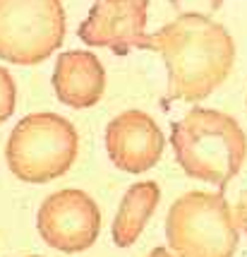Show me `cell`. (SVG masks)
<instances>
[{
    "label": "cell",
    "mask_w": 247,
    "mask_h": 257,
    "mask_svg": "<svg viewBox=\"0 0 247 257\" xmlns=\"http://www.w3.org/2000/svg\"><path fill=\"white\" fill-rule=\"evenodd\" d=\"M168 67V99L204 101L218 89L235 63V44L223 24L204 15H178L173 22L146 36Z\"/></svg>",
    "instance_id": "obj_1"
},
{
    "label": "cell",
    "mask_w": 247,
    "mask_h": 257,
    "mask_svg": "<svg viewBox=\"0 0 247 257\" xmlns=\"http://www.w3.org/2000/svg\"><path fill=\"white\" fill-rule=\"evenodd\" d=\"M170 145L180 168L223 190L247 159V137L233 115L194 106L173 123Z\"/></svg>",
    "instance_id": "obj_2"
},
{
    "label": "cell",
    "mask_w": 247,
    "mask_h": 257,
    "mask_svg": "<svg viewBox=\"0 0 247 257\" xmlns=\"http://www.w3.org/2000/svg\"><path fill=\"white\" fill-rule=\"evenodd\" d=\"M79 149L75 125L58 113H29L10 133L5 159L22 183H51L65 176Z\"/></svg>",
    "instance_id": "obj_3"
},
{
    "label": "cell",
    "mask_w": 247,
    "mask_h": 257,
    "mask_svg": "<svg viewBox=\"0 0 247 257\" xmlns=\"http://www.w3.org/2000/svg\"><path fill=\"white\" fill-rule=\"evenodd\" d=\"M166 240L175 257H233L237 226L223 192L192 190L173 202Z\"/></svg>",
    "instance_id": "obj_4"
},
{
    "label": "cell",
    "mask_w": 247,
    "mask_h": 257,
    "mask_svg": "<svg viewBox=\"0 0 247 257\" xmlns=\"http://www.w3.org/2000/svg\"><path fill=\"white\" fill-rule=\"evenodd\" d=\"M68 17L60 0H0V58L41 65L65 41Z\"/></svg>",
    "instance_id": "obj_5"
},
{
    "label": "cell",
    "mask_w": 247,
    "mask_h": 257,
    "mask_svg": "<svg viewBox=\"0 0 247 257\" xmlns=\"http://www.w3.org/2000/svg\"><path fill=\"white\" fill-rule=\"evenodd\" d=\"M36 228L51 247L65 255H77L96 243L101 231V212L84 190H58L39 207Z\"/></svg>",
    "instance_id": "obj_6"
},
{
    "label": "cell",
    "mask_w": 247,
    "mask_h": 257,
    "mask_svg": "<svg viewBox=\"0 0 247 257\" xmlns=\"http://www.w3.org/2000/svg\"><path fill=\"white\" fill-rule=\"evenodd\" d=\"M146 20L149 0H94L77 36L87 46L111 48L113 53L125 56L146 46Z\"/></svg>",
    "instance_id": "obj_7"
},
{
    "label": "cell",
    "mask_w": 247,
    "mask_h": 257,
    "mask_svg": "<svg viewBox=\"0 0 247 257\" xmlns=\"http://www.w3.org/2000/svg\"><path fill=\"white\" fill-rule=\"evenodd\" d=\"M106 154L125 173H144L163 157L166 137L158 123L144 111H123L106 125Z\"/></svg>",
    "instance_id": "obj_8"
},
{
    "label": "cell",
    "mask_w": 247,
    "mask_h": 257,
    "mask_svg": "<svg viewBox=\"0 0 247 257\" xmlns=\"http://www.w3.org/2000/svg\"><path fill=\"white\" fill-rule=\"evenodd\" d=\"M53 89L70 108H91L106 91V67L89 51H65L56 60Z\"/></svg>",
    "instance_id": "obj_9"
},
{
    "label": "cell",
    "mask_w": 247,
    "mask_h": 257,
    "mask_svg": "<svg viewBox=\"0 0 247 257\" xmlns=\"http://www.w3.org/2000/svg\"><path fill=\"white\" fill-rule=\"evenodd\" d=\"M158 200H161V190L154 180H142V183H135V185L127 188L111 228L115 245H135L137 238L144 231V226L149 224L151 214L156 212Z\"/></svg>",
    "instance_id": "obj_10"
},
{
    "label": "cell",
    "mask_w": 247,
    "mask_h": 257,
    "mask_svg": "<svg viewBox=\"0 0 247 257\" xmlns=\"http://www.w3.org/2000/svg\"><path fill=\"white\" fill-rule=\"evenodd\" d=\"M15 103H17V84L10 70L0 65V125L10 120V115L15 113Z\"/></svg>",
    "instance_id": "obj_11"
},
{
    "label": "cell",
    "mask_w": 247,
    "mask_h": 257,
    "mask_svg": "<svg viewBox=\"0 0 247 257\" xmlns=\"http://www.w3.org/2000/svg\"><path fill=\"white\" fill-rule=\"evenodd\" d=\"M168 3L173 10H178V15L190 12V15H204V17L221 10L223 5V0H168Z\"/></svg>",
    "instance_id": "obj_12"
},
{
    "label": "cell",
    "mask_w": 247,
    "mask_h": 257,
    "mask_svg": "<svg viewBox=\"0 0 247 257\" xmlns=\"http://www.w3.org/2000/svg\"><path fill=\"white\" fill-rule=\"evenodd\" d=\"M233 219H235L237 231L247 233V190L240 195V200L235 204V212H233Z\"/></svg>",
    "instance_id": "obj_13"
},
{
    "label": "cell",
    "mask_w": 247,
    "mask_h": 257,
    "mask_svg": "<svg viewBox=\"0 0 247 257\" xmlns=\"http://www.w3.org/2000/svg\"><path fill=\"white\" fill-rule=\"evenodd\" d=\"M146 257H175V255H170V250H166V247H154Z\"/></svg>",
    "instance_id": "obj_14"
},
{
    "label": "cell",
    "mask_w": 247,
    "mask_h": 257,
    "mask_svg": "<svg viewBox=\"0 0 247 257\" xmlns=\"http://www.w3.org/2000/svg\"><path fill=\"white\" fill-rule=\"evenodd\" d=\"M29 257H39V255H29Z\"/></svg>",
    "instance_id": "obj_15"
}]
</instances>
